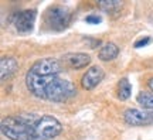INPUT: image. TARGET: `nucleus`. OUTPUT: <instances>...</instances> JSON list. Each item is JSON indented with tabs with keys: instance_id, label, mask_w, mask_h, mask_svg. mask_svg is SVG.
<instances>
[{
	"instance_id": "8",
	"label": "nucleus",
	"mask_w": 153,
	"mask_h": 140,
	"mask_svg": "<svg viewBox=\"0 0 153 140\" xmlns=\"http://www.w3.org/2000/svg\"><path fill=\"white\" fill-rule=\"evenodd\" d=\"M62 62L67 64L70 68L79 70V68H85L87 65H89L91 57L88 54H84V53H70V54H65L62 57Z\"/></svg>"
},
{
	"instance_id": "13",
	"label": "nucleus",
	"mask_w": 153,
	"mask_h": 140,
	"mask_svg": "<svg viewBox=\"0 0 153 140\" xmlns=\"http://www.w3.org/2000/svg\"><path fill=\"white\" fill-rule=\"evenodd\" d=\"M122 1L120 0H99L98 6L99 9H102L104 11H108V13H112V11L119 10L122 7Z\"/></svg>"
},
{
	"instance_id": "9",
	"label": "nucleus",
	"mask_w": 153,
	"mask_h": 140,
	"mask_svg": "<svg viewBox=\"0 0 153 140\" xmlns=\"http://www.w3.org/2000/svg\"><path fill=\"white\" fill-rule=\"evenodd\" d=\"M19 62L13 57H3L0 59V78L1 81H6L7 78H10L16 72Z\"/></svg>"
},
{
	"instance_id": "2",
	"label": "nucleus",
	"mask_w": 153,
	"mask_h": 140,
	"mask_svg": "<svg viewBox=\"0 0 153 140\" xmlns=\"http://www.w3.org/2000/svg\"><path fill=\"white\" fill-rule=\"evenodd\" d=\"M27 89L34 96L53 101V102H64L68 101L76 93L75 85L70 79L61 78L58 75L40 76L28 71L26 75Z\"/></svg>"
},
{
	"instance_id": "6",
	"label": "nucleus",
	"mask_w": 153,
	"mask_h": 140,
	"mask_svg": "<svg viewBox=\"0 0 153 140\" xmlns=\"http://www.w3.org/2000/svg\"><path fill=\"white\" fill-rule=\"evenodd\" d=\"M36 20V10H23L14 16L13 24L19 33H28L31 31Z\"/></svg>"
},
{
	"instance_id": "4",
	"label": "nucleus",
	"mask_w": 153,
	"mask_h": 140,
	"mask_svg": "<svg viewBox=\"0 0 153 140\" xmlns=\"http://www.w3.org/2000/svg\"><path fill=\"white\" fill-rule=\"evenodd\" d=\"M64 62L57 58H41L36 61L30 71L40 76H50V75H60L64 71Z\"/></svg>"
},
{
	"instance_id": "10",
	"label": "nucleus",
	"mask_w": 153,
	"mask_h": 140,
	"mask_svg": "<svg viewBox=\"0 0 153 140\" xmlns=\"http://www.w3.org/2000/svg\"><path fill=\"white\" fill-rule=\"evenodd\" d=\"M118 54H119L118 45L114 43H106L102 48L99 50L98 57H99V59H102V61H112V59H115L118 57Z\"/></svg>"
},
{
	"instance_id": "1",
	"label": "nucleus",
	"mask_w": 153,
	"mask_h": 140,
	"mask_svg": "<svg viewBox=\"0 0 153 140\" xmlns=\"http://www.w3.org/2000/svg\"><path fill=\"white\" fill-rule=\"evenodd\" d=\"M1 133L11 140H51L62 130L61 123L48 115L19 113L1 120Z\"/></svg>"
},
{
	"instance_id": "3",
	"label": "nucleus",
	"mask_w": 153,
	"mask_h": 140,
	"mask_svg": "<svg viewBox=\"0 0 153 140\" xmlns=\"http://www.w3.org/2000/svg\"><path fill=\"white\" fill-rule=\"evenodd\" d=\"M71 17L72 14L70 9H67L64 6H53L47 10L44 20H45V24L48 26L50 30L62 31L70 26Z\"/></svg>"
},
{
	"instance_id": "7",
	"label": "nucleus",
	"mask_w": 153,
	"mask_h": 140,
	"mask_svg": "<svg viewBox=\"0 0 153 140\" xmlns=\"http://www.w3.org/2000/svg\"><path fill=\"white\" fill-rule=\"evenodd\" d=\"M104 76H105L104 70H102L101 67H98V65H94L89 70H87V72L82 76V79H81L82 88H84V89H88V91H89V89H94L99 82L104 79Z\"/></svg>"
},
{
	"instance_id": "12",
	"label": "nucleus",
	"mask_w": 153,
	"mask_h": 140,
	"mask_svg": "<svg viewBox=\"0 0 153 140\" xmlns=\"http://www.w3.org/2000/svg\"><path fill=\"white\" fill-rule=\"evenodd\" d=\"M131 92H132L131 82L128 81L126 78H122L119 81V85H118V98L120 101H126L128 98L131 96Z\"/></svg>"
},
{
	"instance_id": "15",
	"label": "nucleus",
	"mask_w": 153,
	"mask_h": 140,
	"mask_svg": "<svg viewBox=\"0 0 153 140\" xmlns=\"http://www.w3.org/2000/svg\"><path fill=\"white\" fill-rule=\"evenodd\" d=\"M150 41H152V38H150V37L140 38V40H137L136 43H135V48H140V47H145V45H148Z\"/></svg>"
},
{
	"instance_id": "5",
	"label": "nucleus",
	"mask_w": 153,
	"mask_h": 140,
	"mask_svg": "<svg viewBox=\"0 0 153 140\" xmlns=\"http://www.w3.org/2000/svg\"><path fill=\"white\" fill-rule=\"evenodd\" d=\"M123 119L131 126H146L153 124V110L146 109H126Z\"/></svg>"
},
{
	"instance_id": "16",
	"label": "nucleus",
	"mask_w": 153,
	"mask_h": 140,
	"mask_svg": "<svg viewBox=\"0 0 153 140\" xmlns=\"http://www.w3.org/2000/svg\"><path fill=\"white\" fill-rule=\"evenodd\" d=\"M148 85H149V88H150V89H152V92H153V78L148 82Z\"/></svg>"
},
{
	"instance_id": "11",
	"label": "nucleus",
	"mask_w": 153,
	"mask_h": 140,
	"mask_svg": "<svg viewBox=\"0 0 153 140\" xmlns=\"http://www.w3.org/2000/svg\"><path fill=\"white\" fill-rule=\"evenodd\" d=\"M137 103L146 110H153V92H140L137 95Z\"/></svg>"
},
{
	"instance_id": "14",
	"label": "nucleus",
	"mask_w": 153,
	"mask_h": 140,
	"mask_svg": "<svg viewBox=\"0 0 153 140\" xmlns=\"http://www.w3.org/2000/svg\"><path fill=\"white\" fill-rule=\"evenodd\" d=\"M85 21L89 23V24H98V23L102 21V19L99 16H97V14H91V16L85 17Z\"/></svg>"
}]
</instances>
